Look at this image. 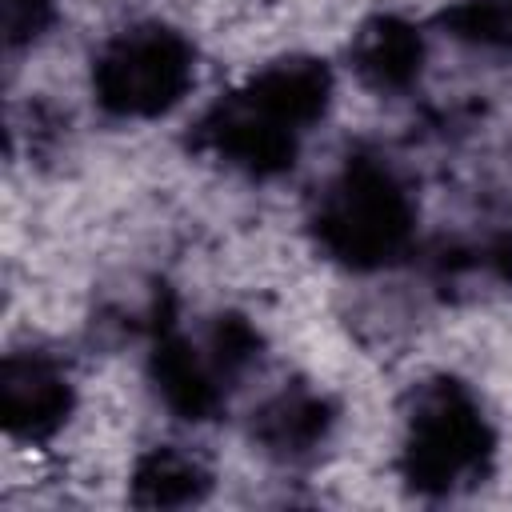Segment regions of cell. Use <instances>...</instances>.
<instances>
[{"mask_svg":"<svg viewBox=\"0 0 512 512\" xmlns=\"http://www.w3.org/2000/svg\"><path fill=\"white\" fill-rule=\"evenodd\" d=\"M56 16V0H4V36L12 48L32 44Z\"/></svg>","mask_w":512,"mask_h":512,"instance_id":"10","label":"cell"},{"mask_svg":"<svg viewBox=\"0 0 512 512\" xmlns=\"http://www.w3.org/2000/svg\"><path fill=\"white\" fill-rule=\"evenodd\" d=\"M128 488H132L128 492L132 504H140V508H188L208 496L212 472L196 456H188L172 444H160L136 460Z\"/></svg>","mask_w":512,"mask_h":512,"instance_id":"9","label":"cell"},{"mask_svg":"<svg viewBox=\"0 0 512 512\" xmlns=\"http://www.w3.org/2000/svg\"><path fill=\"white\" fill-rule=\"evenodd\" d=\"M304 132L292 128L280 112H272L248 84L220 96L192 128V148L220 160L224 168L252 176V180H276L296 164Z\"/></svg>","mask_w":512,"mask_h":512,"instance_id":"5","label":"cell"},{"mask_svg":"<svg viewBox=\"0 0 512 512\" xmlns=\"http://www.w3.org/2000/svg\"><path fill=\"white\" fill-rule=\"evenodd\" d=\"M76 404V388L48 352H8L0 364V420L12 440L40 444L56 436Z\"/></svg>","mask_w":512,"mask_h":512,"instance_id":"6","label":"cell"},{"mask_svg":"<svg viewBox=\"0 0 512 512\" xmlns=\"http://www.w3.org/2000/svg\"><path fill=\"white\" fill-rule=\"evenodd\" d=\"M256 360L260 332L236 312L212 316L200 336H188L176 328V320H164L152 332L148 380L172 416L204 424L228 408V392Z\"/></svg>","mask_w":512,"mask_h":512,"instance_id":"3","label":"cell"},{"mask_svg":"<svg viewBox=\"0 0 512 512\" xmlns=\"http://www.w3.org/2000/svg\"><path fill=\"white\" fill-rule=\"evenodd\" d=\"M308 228L328 260L352 272H376L412 252L416 200L388 160L348 156L316 192Z\"/></svg>","mask_w":512,"mask_h":512,"instance_id":"1","label":"cell"},{"mask_svg":"<svg viewBox=\"0 0 512 512\" xmlns=\"http://www.w3.org/2000/svg\"><path fill=\"white\" fill-rule=\"evenodd\" d=\"M508 8H512V0H508Z\"/></svg>","mask_w":512,"mask_h":512,"instance_id":"11","label":"cell"},{"mask_svg":"<svg viewBox=\"0 0 512 512\" xmlns=\"http://www.w3.org/2000/svg\"><path fill=\"white\" fill-rule=\"evenodd\" d=\"M196 80V48L172 24L144 20L116 32L92 60L96 104L116 120L172 112Z\"/></svg>","mask_w":512,"mask_h":512,"instance_id":"4","label":"cell"},{"mask_svg":"<svg viewBox=\"0 0 512 512\" xmlns=\"http://www.w3.org/2000/svg\"><path fill=\"white\" fill-rule=\"evenodd\" d=\"M352 72L380 96L408 92L424 72V32L392 12L364 20L348 44Z\"/></svg>","mask_w":512,"mask_h":512,"instance_id":"7","label":"cell"},{"mask_svg":"<svg viewBox=\"0 0 512 512\" xmlns=\"http://www.w3.org/2000/svg\"><path fill=\"white\" fill-rule=\"evenodd\" d=\"M492 452V424L468 384L436 376L412 392L400 444V476L412 492L452 496L488 472Z\"/></svg>","mask_w":512,"mask_h":512,"instance_id":"2","label":"cell"},{"mask_svg":"<svg viewBox=\"0 0 512 512\" xmlns=\"http://www.w3.org/2000/svg\"><path fill=\"white\" fill-rule=\"evenodd\" d=\"M336 424V404L316 388H280L252 412V440L276 460H304L312 456Z\"/></svg>","mask_w":512,"mask_h":512,"instance_id":"8","label":"cell"}]
</instances>
